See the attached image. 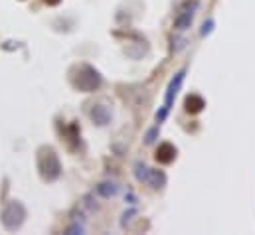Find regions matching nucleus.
<instances>
[{
    "label": "nucleus",
    "instance_id": "423d86ee",
    "mask_svg": "<svg viewBox=\"0 0 255 235\" xmlns=\"http://www.w3.org/2000/svg\"><path fill=\"white\" fill-rule=\"evenodd\" d=\"M157 162H161V164H170L174 158H176V149L170 145V143H162L161 147H159V150H157Z\"/></svg>",
    "mask_w": 255,
    "mask_h": 235
},
{
    "label": "nucleus",
    "instance_id": "39448f33",
    "mask_svg": "<svg viewBox=\"0 0 255 235\" xmlns=\"http://www.w3.org/2000/svg\"><path fill=\"white\" fill-rule=\"evenodd\" d=\"M89 117L95 125L99 127H105L109 121H111V111L105 107V105H93V109L89 111Z\"/></svg>",
    "mask_w": 255,
    "mask_h": 235
},
{
    "label": "nucleus",
    "instance_id": "f03ea898",
    "mask_svg": "<svg viewBox=\"0 0 255 235\" xmlns=\"http://www.w3.org/2000/svg\"><path fill=\"white\" fill-rule=\"evenodd\" d=\"M73 85L83 91V93H91L95 89H99L101 85V75L97 73V69H93L91 65H81L75 75H73Z\"/></svg>",
    "mask_w": 255,
    "mask_h": 235
},
{
    "label": "nucleus",
    "instance_id": "0eeeda50",
    "mask_svg": "<svg viewBox=\"0 0 255 235\" xmlns=\"http://www.w3.org/2000/svg\"><path fill=\"white\" fill-rule=\"evenodd\" d=\"M182 79H184V71H178V73H176V77L170 81V85H168V91H166V105H164V109H170V105H172V99H174V95H176V91H178V87H180Z\"/></svg>",
    "mask_w": 255,
    "mask_h": 235
},
{
    "label": "nucleus",
    "instance_id": "20e7f679",
    "mask_svg": "<svg viewBox=\"0 0 255 235\" xmlns=\"http://www.w3.org/2000/svg\"><path fill=\"white\" fill-rule=\"evenodd\" d=\"M198 6V2L196 0H192V2H188L186 6H184V10L176 16V20H174V26L178 28V30H186L188 26H190V22H192V16H194V8Z\"/></svg>",
    "mask_w": 255,
    "mask_h": 235
},
{
    "label": "nucleus",
    "instance_id": "1a4fd4ad",
    "mask_svg": "<svg viewBox=\"0 0 255 235\" xmlns=\"http://www.w3.org/2000/svg\"><path fill=\"white\" fill-rule=\"evenodd\" d=\"M184 105H186V111H188V113H192V115L200 113L204 107H206V103H204V99H202L200 95H188Z\"/></svg>",
    "mask_w": 255,
    "mask_h": 235
},
{
    "label": "nucleus",
    "instance_id": "f257e3e1",
    "mask_svg": "<svg viewBox=\"0 0 255 235\" xmlns=\"http://www.w3.org/2000/svg\"><path fill=\"white\" fill-rule=\"evenodd\" d=\"M38 168L46 182H54L62 174V166L58 160V154L52 149H42L38 154Z\"/></svg>",
    "mask_w": 255,
    "mask_h": 235
},
{
    "label": "nucleus",
    "instance_id": "6e6552de",
    "mask_svg": "<svg viewBox=\"0 0 255 235\" xmlns=\"http://www.w3.org/2000/svg\"><path fill=\"white\" fill-rule=\"evenodd\" d=\"M146 184H150L152 188H162L164 184H166V176H164V172H161V170H150L148 168V174H146V180H144Z\"/></svg>",
    "mask_w": 255,
    "mask_h": 235
},
{
    "label": "nucleus",
    "instance_id": "f8f14e48",
    "mask_svg": "<svg viewBox=\"0 0 255 235\" xmlns=\"http://www.w3.org/2000/svg\"><path fill=\"white\" fill-rule=\"evenodd\" d=\"M46 2H47V4H52V6H54V4H58V2H60V0H46Z\"/></svg>",
    "mask_w": 255,
    "mask_h": 235
},
{
    "label": "nucleus",
    "instance_id": "9d476101",
    "mask_svg": "<svg viewBox=\"0 0 255 235\" xmlns=\"http://www.w3.org/2000/svg\"><path fill=\"white\" fill-rule=\"evenodd\" d=\"M97 192L103 196V198H111V196L117 194V186H115V184H109V182L99 184V186H97Z\"/></svg>",
    "mask_w": 255,
    "mask_h": 235
},
{
    "label": "nucleus",
    "instance_id": "7ed1b4c3",
    "mask_svg": "<svg viewBox=\"0 0 255 235\" xmlns=\"http://www.w3.org/2000/svg\"><path fill=\"white\" fill-rule=\"evenodd\" d=\"M24 217H26V212H24V206H22L20 202L8 204L6 210L2 212V223H4V227L10 229V231L18 229V227L22 225Z\"/></svg>",
    "mask_w": 255,
    "mask_h": 235
},
{
    "label": "nucleus",
    "instance_id": "9b49d317",
    "mask_svg": "<svg viewBox=\"0 0 255 235\" xmlns=\"http://www.w3.org/2000/svg\"><path fill=\"white\" fill-rule=\"evenodd\" d=\"M155 134H157V128H152V130L146 134V140H144V143H146V145H152V143H155Z\"/></svg>",
    "mask_w": 255,
    "mask_h": 235
}]
</instances>
